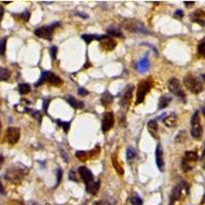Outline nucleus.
Returning a JSON list of instances; mask_svg holds the SVG:
<instances>
[{"instance_id":"1","label":"nucleus","mask_w":205,"mask_h":205,"mask_svg":"<svg viewBox=\"0 0 205 205\" xmlns=\"http://www.w3.org/2000/svg\"><path fill=\"white\" fill-rule=\"evenodd\" d=\"M184 84L190 91L195 95H198L200 92H202L204 89L202 81L198 77L192 75V74H189V75L184 77Z\"/></svg>"},{"instance_id":"2","label":"nucleus","mask_w":205,"mask_h":205,"mask_svg":"<svg viewBox=\"0 0 205 205\" xmlns=\"http://www.w3.org/2000/svg\"><path fill=\"white\" fill-rule=\"evenodd\" d=\"M28 168L27 167H12L7 170L5 174V178L10 182H20L24 178L25 176H27L28 173Z\"/></svg>"},{"instance_id":"3","label":"nucleus","mask_w":205,"mask_h":205,"mask_svg":"<svg viewBox=\"0 0 205 205\" xmlns=\"http://www.w3.org/2000/svg\"><path fill=\"white\" fill-rule=\"evenodd\" d=\"M153 86V82L151 80H144L137 86V92H136V105H140L141 103L144 102L145 96L151 90V88Z\"/></svg>"},{"instance_id":"4","label":"nucleus","mask_w":205,"mask_h":205,"mask_svg":"<svg viewBox=\"0 0 205 205\" xmlns=\"http://www.w3.org/2000/svg\"><path fill=\"white\" fill-rule=\"evenodd\" d=\"M59 26H61V24H59V22H57V23L46 26V27L37 28L34 33L37 37H40V38L47 39V40H51L53 39V33L54 31V29L57 27H59Z\"/></svg>"},{"instance_id":"5","label":"nucleus","mask_w":205,"mask_h":205,"mask_svg":"<svg viewBox=\"0 0 205 205\" xmlns=\"http://www.w3.org/2000/svg\"><path fill=\"white\" fill-rule=\"evenodd\" d=\"M168 89L171 94L176 95L180 99H182L184 102H186V95L184 90L182 89L181 86V82L178 81L177 78H171L168 81Z\"/></svg>"},{"instance_id":"6","label":"nucleus","mask_w":205,"mask_h":205,"mask_svg":"<svg viewBox=\"0 0 205 205\" xmlns=\"http://www.w3.org/2000/svg\"><path fill=\"white\" fill-rule=\"evenodd\" d=\"M186 182H182V184L177 185L176 187L172 189L170 194V198H169V205H173L174 202L181 200L182 195H184V190L186 189Z\"/></svg>"},{"instance_id":"7","label":"nucleus","mask_w":205,"mask_h":205,"mask_svg":"<svg viewBox=\"0 0 205 205\" xmlns=\"http://www.w3.org/2000/svg\"><path fill=\"white\" fill-rule=\"evenodd\" d=\"M133 89H135V86L132 84L127 85L126 88L123 90L122 95H121V100H120V106L122 108H128L129 106V103H130V100L132 98V92H133Z\"/></svg>"},{"instance_id":"8","label":"nucleus","mask_w":205,"mask_h":205,"mask_svg":"<svg viewBox=\"0 0 205 205\" xmlns=\"http://www.w3.org/2000/svg\"><path fill=\"white\" fill-rule=\"evenodd\" d=\"M126 27V29L129 30V31H132V32H141V33H149L145 26L140 23L139 21H136V20H128V21H125L124 24H123Z\"/></svg>"},{"instance_id":"9","label":"nucleus","mask_w":205,"mask_h":205,"mask_svg":"<svg viewBox=\"0 0 205 205\" xmlns=\"http://www.w3.org/2000/svg\"><path fill=\"white\" fill-rule=\"evenodd\" d=\"M20 129L18 127H8L6 130V141L10 145H16L20 140Z\"/></svg>"},{"instance_id":"10","label":"nucleus","mask_w":205,"mask_h":205,"mask_svg":"<svg viewBox=\"0 0 205 205\" xmlns=\"http://www.w3.org/2000/svg\"><path fill=\"white\" fill-rule=\"evenodd\" d=\"M114 125V115L112 112H107L104 115L103 121H102V131L108 132L109 130L113 127Z\"/></svg>"},{"instance_id":"11","label":"nucleus","mask_w":205,"mask_h":205,"mask_svg":"<svg viewBox=\"0 0 205 205\" xmlns=\"http://www.w3.org/2000/svg\"><path fill=\"white\" fill-rule=\"evenodd\" d=\"M78 173H79L81 180L83 181L85 184H88V182L94 181V174H92V172L87 168V167L80 166L79 168H78Z\"/></svg>"},{"instance_id":"12","label":"nucleus","mask_w":205,"mask_h":205,"mask_svg":"<svg viewBox=\"0 0 205 205\" xmlns=\"http://www.w3.org/2000/svg\"><path fill=\"white\" fill-rule=\"evenodd\" d=\"M156 164H157L158 168L160 171H164V156H163V149L161 144H158L156 147Z\"/></svg>"},{"instance_id":"13","label":"nucleus","mask_w":205,"mask_h":205,"mask_svg":"<svg viewBox=\"0 0 205 205\" xmlns=\"http://www.w3.org/2000/svg\"><path fill=\"white\" fill-rule=\"evenodd\" d=\"M100 47L103 48V49H105L107 51H111L113 50L115 47H116V41L114 39H112L111 37L105 35L104 36V38L100 41Z\"/></svg>"},{"instance_id":"14","label":"nucleus","mask_w":205,"mask_h":205,"mask_svg":"<svg viewBox=\"0 0 205 205\" xmlns=\"http://www.w3.org/2000/svg\"><path fill=\"white\" fill-rule=\"evenodd\" d=\"M149 68H150V62H149V58L147 54L146 57H144L136 64V70H137V72H140V73H146L149 70Z\"/></svg>"},{"instance_id":"15","label":"nucleus","mask_w":205,"mask_h":205,"mask_svg":"<svg viewBox=\"0 0 205 205\" xmlns=\"http://www.w3.org/2000/svg\"><path fill=\"white\" fill-rule=\"evenodd\" d=\"M85 185H86V187H85L86 192L91 194V195H96L100 188V181H96V182L92 181V182H88V184H85Z\"/></svg>"},{"instance_id":"16","label":"nucleus","mask_w":205,"mask_h":205,"mask_svg":"<svg viewBox=\"0 0 205 205\" xmlns=\"http://www.w3.org/2000/svg\"><path fill=\"white\" fill-rule=\"evenodd\" d=\"M202 133H203V128L201 126L200 123H197V124H193L192 128H191V136L194 140H200L202 137Z\"/></svg>"},{"instance_id":"17","label":"nucleus","mask_w":205,"mask_h":205,"mask_svg":"<svg viewBox=\"0 0 205 205\" xmlns=\"http://www.w3.org/2000/svg\"><path fill=\"white\" fill-rule=\"evenodd\" d=\"M163 122L167 127H173L176 126L177 122V115L176 113H171L169 115H166L163 119Z\"/></svg>"},{"instance_id":"18","label":"nucleus","mask_w":205,"mask_h":205,"mask_svg":"<svg viewBox=\"0 0 205 205\" xmlns=\"http://www.w3.org/2000/svg\"><path fill=\"white\" fill-rule=\"evenodd\" d=\"M148 131L150 132V135L154 137V139H157L158 136V124H157V120L154 119V120H150L148 122Z\"/></svg>"},{"instance_id":"19","label":"nucleus","mask_w":205,"mask_h":205,"mask_svg":"<svg viewBox=\"0 0 205 205\" xmlns=\"http://www.w3.org/2000/svg\"><path fill=\"white\" fill-rule=\"evenodd\" d=\"M49 84L54 85V86H59L63 84V80L58 75H55L53 72H47V81Z\"/></svg>"},{"instance_id":"20","label":"nucleus","mask_w":205,"mask_h":205,"mask_svg":"<svg viewBox=\"0 0 205 205\" xmlns=\"http://www.w3.org/2000/svg\"><path fill=\"white\" fill-rule=\"evenodd\" d=\"M100 103L105 108L111 106L112 103H113V95L109 91H105L102 95V98H100Z\"/></svg>"},{"instance_id":"21","label":"nucleus","mask_w":205,"mask_h":205,"mask_svg":"<svg viewBox=\"0 0 205 205\" xmlns=\"http://www.w3.org/2000/svg\"><path fill=\"white\" fill-rule=\"evenodd\" d=\"M67 100V103L69 104V105L74 108V109H82V108L84 107V104L80 102V100H77L75 98H73V96H67L66 98Z\"/></svg>"},{"instance_id":"22","label":"nucleus","mask_w":205,"mask_h":205,"mask_svg":"<svg viewBox=\"0 0 205 205\" xmlns=\"http://www.w3.org/2000/svg\"><path fill=\"white\" fill-rule=\"evenodd\" d=\"M111 160H112V164H113L115 170L117 171V173L119 174V176H123V174H124V170H123L121 164L118 162L117 154H113V155H112Z\"/></svg>"},{"instance_id":"23","label":"nucleus","mask_w":205,"mask_h":205,"mask_svg":"<svg viewBox=\"0 0 205 205\" xmlns=\"http://www.w3.org/2000/svg\"><path fill=\"white\" fill-rule=\"evenodd\" d=\"M105 35H98V34H83L81 36V38L83 39L85 42L87 44H89L91 42V41L94 40H98V41H100Z\"/></svg>"},{"instance_id":"24","label":"nucleus","mask_w":205,"mask_h":205,"mask_svg":"<svg viewBox=\"0 0 205 205\" xmlns=\"http://www.w3.org/2000/svg\"><path fill=\"white\" fill-rule=\"evenodd\" d=\"M171 100H172V99H171V96L167 95H163L162 96H160L159 104H158V109L162 110V109H164V108H166L167 106L169 105Z\"/></svg>"},{"instance_id":"25","label":"nucleus","mask_w":205,"mask_h":205,"mask_svg":"<svg viewBox=\"0 0 205 205\" xmlns=\"http://www.w3.org/2000/svg\"><path fill=\"white\" fill-rule=\"evenodd\" d=\"M186 162H196L197 160H198V154H197V152L195 151H187L185 153V156H184V159Z\"/></svg>"},{"instance_id":"26","label":"nucleus","mask_w":205,"mask_h":205,"mask_svg":"<svg viewBox=\"0 0 205 205\" xmlns=\"http://www.w3.org/2000/svg\"><path fill=\"white\" fill-rule=\"evenodd\" d=\"M107 32H108V34H109L110 36H112V37H121V38L124 37V35L122 34L121 30L119 29V28L109 27V28L107 29Z\"/></svg>"},{"instance_id":"27","label":"nucleus","mask_w":205,"mask_h":205,"mask_svg":"<svg viewBox=\"0 0 205 205\" xmlns=\"http://www.w3.org/2000/svg\"><path fill=\"white\" fill-rule=\"evenodd\" d=\"M18 91L21 95H27L31 91V87L28 83H22L18 85Z\"/></svg>"},{"instance_id":"28","label":"nucleus","mask_w":205,"mask_h":205,"mask_svg":"<svg viewBox=\"0 0 205 205\" xmlns=\"http://www.w3.org/2000/svg\"><path fill=\"white\" fill-rule=\"evenodd\" d=\"M136 157V150L135 148L132 147H129L127 148V150H126V158L127 160H132Z\"/></svg>"},{"instance_id":"29","label":"nucleus","mask_w":205,"mask_h":205,"mask_svg":"<svg viewBox=\"0 0 205 205\" xmlns=\"http://www.w3.org/2000/svg\"><path fill=\"white\" fill-rule=\"evenodd\" d=\"M75 156H76V158H78L80 161H83V162L87 161V159H88V153L85 151H77Z\"/></svg>"},{"instance_id":"30","label":"nucleus","mask_w":205,"mask_h":205,"mask_svg":"<svg viewBox=\"0 0 205 205\" xmlns=\"http://www.w3.org/2000/svg\"><path fill=\"white\" fill-rule=\"evenodd\" d=\"M26 111L29 112V113L31 114L32 116L34 117L39 123L41 122V119H42V115H41V113H40L39 111H37V110H31V109H26Z\"/></svg>"},{"instance_id":"31","label":"nucleus","mask_w":205,"mask_h":205,"mask_svg":"<svg viewBox=\"0 0 205 205\" xmlns=\"http://www.w3.org/2000/svg\"><path fill=\"white\" fill-rule=\"evenodd\" d=\"M10 77V71L8 69H0V79L1 80H8V78Z\"/></svg>"},{"instance_id":"32","label":"nucleus","mask_w":205,"mask_h":205,"mask_svg":"<svg viewBox=\"0 0 205 205\" xmlns=\"http://www.w3.org/2000/svg\"><path fill=\"white\" fill-rule=\"evenodd\" d=\"M192 17H194L193 21H195V20H202V18L205 17V12H204V10H202V9H197L196 12H194Z\"/></svg>"},{"instance_id":"33","label":"nucleus","mask_w":205,"mask_h":205,"mask_svg":"<svg viewBox=\"0 0 205 205\" xmlns=\"http://www.w3.org/2000/svg\"><path fill=\"white\" fill-rule=\"evenodd\" d=\"M46 81H47V72H42V74H41V76L39 78V80L35 83V86L38 87V86H40V85L45 83Z\"/></svg>"},{"instance_id":"34","label":"nucleus","mask_w":205,"mask_h":205,"mask_svg":"<svg viewBox=\"0 0 205 205\" xmlns=\"http://www.w3.org/2000/svg\"><path fill=\"white\" fill-rule=\"evenodd\" d=\"M57 123H58V125H59L61 127L64 129V131L67 133L69 131V129L71 127V122H65V121H61V120H57Z\"/></svg>"},{"instance_id":"35","label":"nucleus","mask_w":205,"mask_h":205,"mask_svg":"<svg viewBox=\"0 0 205 205\" xmlns=\"http://www.w3.org/2000/svg\"><path fill=\"white\" fill-rule=\"evenodd\" d=\"M130 203L131 205H143V199L139 195H135L130 199Z\"/></svg>"},{"instance_id":"36","label":"nucleus","mask_w":205,"mask_h":205,"mask_svg":"<svg viewBox=\"0 0 205 205\" xmlns=\"http://www.w3.org/2000/svg\"><path fill=\"white\" fill-rule=\"evenodd\" d=\"M6 41H7V38L4 37V38H2L0 40V55H3L5 54V49H6Z\"/></svg>"},{"instance_id":"37","label":"nucleus","mask_w":205,"mask_h":205,"mask_svg":"<svg viewBox=\"0 0 205 205\" xmlns=\"http://www.w3.org/2000/svg\"><path fill=\"white\" fill-rule=\"evenodd\" d=\"M197 123H200V117H199V111H196L195 113L193 114V116L191 118V124H197Z\"/></svg>"},{"instance_id":"38","label":"nucleus","mask_w":205,"mask_h":205,"mask_svg":"<svg viewBox=\"0 0 205 205\" xmlns=\"http://www.w3.org/2000/svg\"><path fill=\"white\" fill-rule=\"evenodd\" d=\"M198 54L201 55V57L205 58V40L202 41V42L198 45Z\"/></svg>"},{"instance_id":"39","label":"nucleus","mask_w":205,"mask_h":205,"mask_svg":"<svg viewBox=\"0 0 205 205\" xmlns=\"http://www.w3.org/2000/svg\"><path fill=\"white\" fill-rule=\"evenodd\" d=\"M57 54H58V47L57 46H51L50 47V57L51 59L54 61L57 59Z\"/></svg>"},{"instance_id":"40","label":"nucleus","mask_w":205,"mask_h":205,"mask_svg":"<svg viewBox=\"0 0 205 205\" xmlns=\"http://www.w3.org/2000/svg\"><path fill=\"white\" fill-rule=\"evenodd\" d=\"M62 177H63V170L61 168H58V171H57V186H59V184H61Z\"/></svg>"},{"instance_id":"41","label":"nucleus","mask_w":205,"mask_h":205,"mask_svg":"<svg viewBox=\"0 0 205 205\" xmlns=\"http://www.w3.org/2000/svg\"><path fill=\"white\" fill-rule=\"evenodd\" d=\"M49 102H50V100L49 99H44L43 100V111L47 112V109H48V105H49Z\"/></svg>"},{"instance_id":"42","label":"nucleus","mask_w":205,"mask_h":205,"mask_svg":"<svg viewBox=\"0 0 205 205\" xmlns=\"http://www.w3.org/2000/svg\"><path fill=\"white\" fill-rule=\"evenodd\" d=\"M78 94H79L80 95H82V96H85V95H87L89 92H88L87 89H85L83 87H80L79 89H78Z\"/></svg>"},{"instance_id":"43","label":"nucleus","mask_w":205,"mask_h":205,"mask_svg":"<svg viewBox=\"0 0 205 205\" xmlns=\"http://www.w3.org/2000/svg\"><path fill=\"white\" fill-rule=\"evenodd\" d=\"M174 17L181 20V18H184V12H182V9H177V12H176V13H174Z\"/></svg>"},{"instance_id":"44","label":"nucleus","mask_w":205,"mask_h":205,"mask_svg":"<svg viewBox=\"0 0 205 205\" xmlns=\"http://www.w3.org/2000/svg\"><path fill=\"white\" fill-rule=\"evenodd\" d=\"M21 17L24 18L25 22H28V20L30 18V13L28 12V10H26V12H24L23 13L21 14Z\"/></svg>"},{"instance_id":"45","label":"nucleus","mask_w":205,"mask_h":205,"mask_svg":"<svg viewBox=\"0 0 205 205\" xmlns=\"http://www.w3.org/2000/svg\"><path fill=\"white\" fill-rule=\"evenodd\" d=\"M69 180L70 181H73V182H77V178L75 177V173H74L73 170L69 172Z\"/></svg>"},{"instance_id":"46","label":"nucleus","mask_w":205,"mask_h":205,"mask_svg":"<svg viewBox=\"0 0 205 205\" xmlns=\"http://www.w3.org/2000/svg\"><path fill=\"white\" fill-rule=\"evenodd\" d=\"M3 14H4V9H3V7H2V6H0V21L2 20Z\"/></svg>"},{"instance_id":"47","label":"nucleus","mask_w":205,"mask_h":205,"mask_svg":"<svg viewBox=\"0 0 205 205\" xmlns=\"http://www.w3.org/2000/svg\"><path fill=\"white\" fill-rule=\"evenodd\" d=\"M76 16L81 17V18H88L87 14H84V13H76Z\"/></svg>"},{"instance_id":"48","label":"nucleus","mask_w":205,"mask_h":205,"mask_svg":"<svg viewBox=\"0 0 205 205\" xmlns=\"http://www.w3.org/2000/svg\"><path fill=\"white\" fill-rule=\"evenodd\" d=\"M3 163H4V157H3L2 155H0V168L2 167Z\"/></svg>"},{"instance_id":"49","label":"nucleus","mask_w":205,"mask_h":205,"mask_svg":"<svg viewBox=\"0 0 205 205\" xmlns=\"http://www.w3.org/2000/svg\"><path fill=\"white\" fill-rule=\"evenodd\" d=\"M194 1H185V4H186V6L187 7H189V6H192L193 4H194Z\"/></svg>"},{"instance_id":"50","label":"nucleus","mask_w":205,"mask_h":205,"mask_svg":"<svg viewBox=\"0 0 205 205\" xmlns=\"http://www.w3.org/2000/svg\"><path fill=\"white\" fill-rule=\"evenodd\" d=\"M0 193H1V194H5V190H4V188H3V186H2L1 182H0Z\"/></svg>"},{"instance_id":"51","label":"nucleus","mask_w":205,"mask_h":205,"mask_svg":"<svg viewBox=\"0 0 205 205\" xmlns=\"http://www.w3.org/2000/svg\"><path fill=\"white\" fill-rule=\"evenodd\" d=\"M94 205H105V203H104L103 201H96Z\"/></svg>"},{"instance_id":"52","label":"nucleus","mask_w":205,"mask_h":205,"mask_svg":"<svg viewBox=\"0 0 205 205\" xmlns=\"http://www.w3.org/2000/svg\"><path fill=\"white\" fill-rule=\"evenodd\" d=\"M201 110H202V114L204 115V117H205V102H204V104H203L202 108H201Z\"/></svg>"},{"instance_id":"53","label":"nucleus","mask_w":205,"mask_h":205,"mask_svg":"<svg viewBox=\"0 0 205 205\" xmlns=\"http://www.w3.org/2000/svg\"><path fill=\"white\" fill-rule=\"evenodd\" d=\"M205 202V194H204V196H203V199H202V201H201V204H203Z\"/></svg>"},{"instance_id":"54","label":"nucleus","mask_w":205,"mask_h":205,"mask_svg":"<svg viewBox=\"0 0 205 205\" xmlns=\"http://www.w3.org/2000/svg\"><path fill=\"white\" fill-rule=\"evenodd\" d=\"M202 79L205 81V74H203V75H202Z\"/></svg>"},{"instance_id":"55","label":"nucleus","mask_w":205,"mask_h":205,"mask_svg":"<svg viewBox=\"0 0 205 205\" xmlns=\"http://www.w3.org/2000/svg\"><path fill=\"white\" fill-rule=\"evenodd\" d=\"M3 3H5V4H7V3H10V1H4Z\"/></svg>"},{"instance_id":"56","label":"nucleus","mask_w":205,"mask_h":205,"mask_svg":"<svg viewBox=\"0 0 205 205\" xmlns=\"http://www.w3.org/2000/svg\"><path fill=\"white\" fill-rule=\"evenodd\" d=\"M82 205H85V204H82Z\"/></svg>"},{"instance_id":"57","label":"nucleus","mask_w":205,"mask_h":205,"mask_svg":"<svg viewBox=\"0 0 205 205\" xmlns=\"http://www.w3.org/2000/svg\"><path fill=\"white\" fill-rule=\"evenodd\" d=\"M0 126H1V125H0Z\"/></svg>"}]
</instances>
